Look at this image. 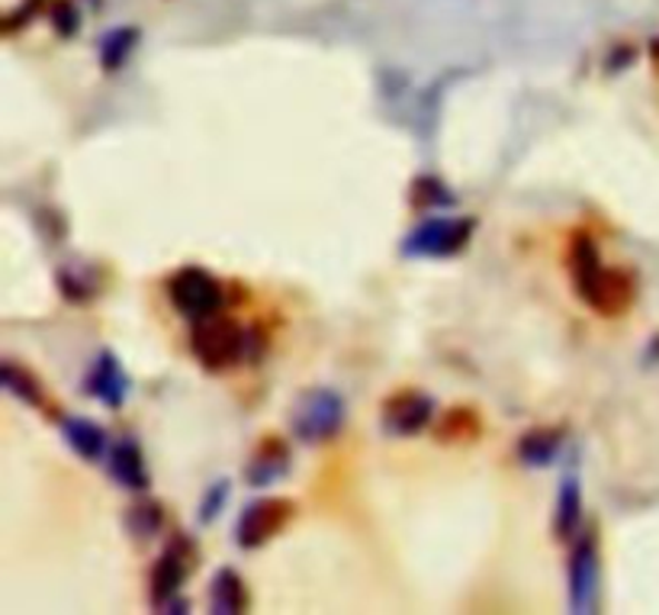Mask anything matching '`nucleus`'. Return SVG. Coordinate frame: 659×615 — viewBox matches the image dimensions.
<instances>
[{
    "mask_svg": "<svg viewBox=\"0 0 659 615\" xmlns=\"http://www.w3.org/2000/svg\"><path fill=\"white\" fill-rule=\"evenodd\" d=\"M582 523V484H579V474L570 470L563 480H560V496H557V513H553V532L557 538H572L576 528Z\"/></svg>",
    "mask_w": 659,
    "mask_h": 615,
    "instance_id": "ddd939ff",
    "label": "nucleus"
},
{
    "mask_svg": "<svg viewBox=\"0 0 659 615\" xmlns=\"http://www.w3.org/2000/svg\"><path fill=\"white\" fill-rule=\"evenodd\" d=\"M52 20H56L61 36H74L78 27H81V17H78V10H74L71 3H59V7L52 10Z\"/></svg>",
    "mask_w": 659,
    "mask_h": 615,
    "instance_id": "5701e85b",
    "label": "nucleus"
},
{
    "mask_svg": "<svg viewBox=\"0 0 659 615\" xmlns=\"http://www.w3.org/2000/svg\"><path fill=\"white\" fill-rule=\"evenodd\" d=\"M412 197H416V207L419 210H445V207H453V197H450L445 185L438 178H419L416 187H412Z\"/></svg>",
    "mask_w": 659,
    "mask_h": 615,
    "instance_id": "aec40b11",
    "label": "nucleus"
},
{
    "mask_svg": "<svg viewBox=\"0 0 659 615\" xmlns=\"http://www.w3.org/2000/svg\"><path fill=\"white\" fill-rule=\"evenodd\" d=\"M293 503L283 499V496H264V499H254L241 509L239 525H236V542L244 552H254L261 545H268L277 532H283L287 523L293 519Z\"/></svg>",
    "mask_w": 659,
    "mask_h": 615,
    "instance_id": "423d86ee",
    "label": "nucleus"
},
{
    "mask_svg": "<svg viewBox=\"0 0 659 615\" xmlns=\"http://www.w3.org/2000/svg\"><path fill=\"white\" fill-rule=\"evenodd\" d=\"M570 275L579 300L589 309H596L599 316H608V319L628 313L633 297H637V284H633V277L628 271L601 265L599 246H596V239L589 232H576L572 236Z\"/></svg>",
    "mask_w": 659,
    "mask_h": 615,
    "instance_id": "f257e3e1",
    "label": "nucleus"
},
{
    "mask_svg": "<svg viewBox=\"0 0 659 615\" xmlns=\"http://www.w3.org/2000/svg\"><path fill=\"white\" fill-rule=\"evenodd\" d=\"M88 390L90 397H97L110 409H120L122 403L129 400V377H126V370H122L113 351H100L97 355V361L90 368Z\"/></svg>",
    "mask_w": 659,
    "mask_h": 615,
    "instance_id": "9d476101",
    "label": "nucleus"
},
{
    "mask_svg": "<svg viewBox=\"0 0 659 615\" xmlns=\"http://www.w3.org/2000/svg\"><path fill=\"white\" fill-rule=\"evenodd\" d=\"M570 609L576 615L599 609V548L592 535L579 538L570 554Z\"/></svg>",
    "mask_w": 659,
    "mask_h": 615,
    "instance_id": "0eeeda50",
    "label": "nucleus"
},
{
    "mask_svg": "<svg viewBox=\"0 0 659 615\" xmlns=\"http://www.w3.org/2000/svg\"><path fill=\"white\" fill-rule=\"evenodd\" d=\"M168 297L180 316H187L190 323L210 319L216 313H222V304H226L219 280L203 268H180L178 275L168 280Z\"/></svg>",
    "mask_w": 659,
    "mask_h": 615,
    "instance_id": "39448f33",
    "label": "nucleus"
},
{
    "mask_svg": "<svg viewBox=\"0 0 659 615\" xmlns=\"http://www.w3.org/2000/svg\"><path fill=\"white\" fill-rule=\"evenodd\" d=\"M435 419V400L419 390H402L383 403V429L390 435H419Z\"/></svg>",
    "mask_w": 659,
    "mask_h": 615,
    "instance_id": "1a4fd4ad",
    "label": "nucleus"
},
{
    "mask_svg": "<svg viewBox=\"0 0 659 615\" xmlns=\"http://www.w3.org/2000/svg\"><path fill=\"white\" fill-rule=\"evenodd\" d=\"M61 432H64V442L88 462H97V458H103L110 452L107 432L100 429L97 423H90V419H74L71 416V419L61 423Z\"/></svg>",
    "mask_w": 659,
    "mask_h": 615,
    "instance_id": "dca6fc26",
    "label": "nucleus"
},
{
    "mask_svg": "<svg viewBox=\"0 0 659 615\" xmlns=\"http://www.w3.org/2000/svg\"><path fill=\"white\" fill-rule=\"evenodd\" d=\"M107 467H110V477L129 493H146L151 487L146 458H142V452L132 438H122L117 445H110Z\"/></svg>",
    "mask_w": 659,
    "mask_h": 615,
    "instance_id": "9b49d317",
    "label": "nucleus"
},
{
    "mask_svg": "<svg viewBox=\"0 0 659 615\" xmlns=\"http://www.w3.org/2000/svg\"><path fill=\"white\" fill-rule=\"evenodd\" d=\"M190 345H193V355H197V361L203 368L229 370L236 368L241 358L248 355L251 336L241 329L239 323H232V319H226V316L216 313L210 319L193 323Z\"/></svg>",
    "mask_w": 659,
    "mask_h": 615,
    "instance_id": "f03ea898",
    "label": "nucleus"
},
{
    "mask_svg": "<svg viewBox=\"0 0 659 615\" xmlns=\"http://www.w3.org/2000/svg\"><path fill=\"white\" fill-rule=\"evenodd\" d=\"M229 480H219V484H212L210 490H207V499H203V506H200V523L210 525L219 513H222V506H226V499H229Z\"/></svg>",
    "mask_w": 659,
    "mask_h": 615,
    "instance_id": "4be33fe9",
    "label": "nucleus"
},
{
    "mask_svg": "<svg viewBox=\"0 0 659 615\" xmlns=\"http://www.w3.org/2000/svg\"><path fill=\"white\" fill-rule=\"evenodd\" d=\"M348 406L335 390H306L290 409V429L302 445H322L345 426Z\"/></svg>",
    "mask_w": 659,
    "mask_h": 615,
    "instance_id": "7ed1b4c3",
    "label": "nucleus"
},
{
    "mask_svg": "<svg viewBox=\"0 0 659 615\" xmlns=\"http://www.w3.org/2000/svg\"><path fill=\"white\" fill-rule=\"evenodd\" d=\"M210 606L216 615H239L248 609V586L232 567H222L210 584Z\"/></svg>",
    "mask_w": 659,
    "mask_h": 615,
    "instance_id": "4468645a",
    "label": "nucleus"
},
{
    "mask_svg": "<svg viewBox=\"0 0 659 615\" xmlns=\"http://www.w3.org/2000/svg\"><path fill=\"white\" fill-rule=\"evenodd\" d=\"M0 380H3V387H7V394H13L17 400L27 403V406H42V403H46L39 380H36L27 368L3 365V370H0Z\"/></svg>",
    "mask_w": 659,
    "mask_h": 615,
    "instance_id": "a211bd4d",
    "label": "nucleus"
},
{
    "mask_svg": "<svg viewBox=\"0 0 659 615\" xmlns=\"http://www.w3.org/2000/svg\"><path fill=\"white\" fill-rule=\"evenodd\" d=\"M480 435V416L470 406H457L445 413V419L438 423V438L450 445H467Z\"/></svg>",
    "mask_w": 659,
    "mask_h": 615,
    "instance_id": "f3484780",
    "label": "nucleus"
},
{
    "mask_svg": "<svg viewBox=\"0 0 659 615\" xmlns=\"http://www.w3.org/2000/svg\"><path fill=\"white\" fill-rule=\"evenodd\" d=\"M287 467H290V452L283 442L268 438L264 445H258L254 458L248 464V484L251 487H270L277 484L280 477H287Z\"/></svg>",
    "mask_w": 659,
    "mask_h": 615,
    "instance_id": "f8f14e48",
    "label": "nucleus"
},
{
    "mask_svg": "<svg viewBox=\"0 0 659 615\" xmlns=\"http://www.w3.org/2000/svg\"><path fill=\"white\" fill-rule=\"evenodd\" d=\"M470 232H473V219L431 216L406 236L402 255H409V258H450L470 242Z\"/></svg>",
    "mask_w": 659,
    "mask_h": 615,
    "instance_id": "20e7f679",
    "label": "nucleus"
},
{
    "mask_svg": "<svg viewBox=\"0 0 659 615\" xmlns=\"http://www.w3.org/2000/svg\"><path fill=\"white\" fill-rule=\"evenodd\" d=\"M139 42V32L136 30H113L103 36V42H100V65L107 68V71H117L126 65L129 59V52H132V46Z\"/></svg>",
    "mask_w": 659,
    "mask_h": 615,
    "instance_id": "6ab92c4d",
    "label": "nucleus"
},
{
    "mask_svg": "<svg viewBox=\"0 0 659 615\" xmlns=\"http://www.w3.org/2000/svg\"><path fill=\"white\" fill-rule=\"evenodd\" d=\"M193 564H197V554H193V545L187 538H174L164 548V554L154 561V567H151V603L158 609H164L171 599H178L180 586L190 577Z\"/></svg>",
    "mask_w": 659,
    "mask_h": 615,
    "instance_id": "6e6552de",
    "label": "nucleus"
},
{
    "mask_svg": "<svg viewBox=\"0 0 659 615\" xmlns=\"http://www.w3.org/2000/svg\"><path fill=\"white\" fill-rule=\"evenodd\" d=\"M129 528L139 535V538H149L161 528V506L154 503H139L132 513H129Z\"/></svg>",
    "mask_w": 659,
    "mask_h": 615,
    "instance_id": "412c9836",
    "label": "nucleus"
},
{
    "mask_svg": "<svg viewBox=\"0 0 659 615\" xmlns=\"http://www.w3.org/2000/svg\"><path fill=\"white\" fill-rule=\"evenodd\" d=\"M563 448V429H531L518 442V458L528 467H547Z\"/></svg>",
    "mask_w": 659,
    "mask_h": 615,
    "instance_id": "2eb2a0df",
    "label": "nucleus"
}]
</instances>
